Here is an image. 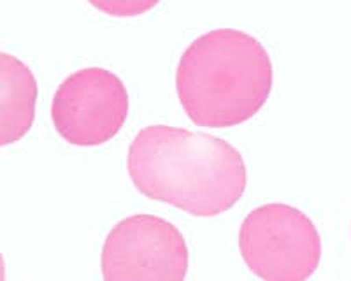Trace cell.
Returning <instances> with one entry per match:
<instances>
[{"label": "cell", "instance_id": "cell-1", "mask_svg": "<svg viewBox=\"0 0 351 281\" xmlns=\"http://www.w3.org/2000/svg\"><path fill=\"white\" fill-rule=\"evenodd\" d=\"M127 171L144 197L197 218L230 211L247 186L244 158L230 143L169 125L137 132L128 146Z\"/></svg>", "mask_w": 351, "mask_h": 281}, {"label": "cell", "instance_id": "cell-2", "mask_svg": "<svg viewBox=\"0 0 351 281\" xmlns=\"http://www.w3.org/2000/svg\"><path fill=\"white\" fill-rule=\"evenodd\" d=\"M274 67L256 37L216 28L190 42L176 69V93L192 123L230 129L252 120L267 104Z\"/></svg>", "mask_w": 351, "mask_h": 281}, {"label": "cell", "instance_id": "cell-3", "mask_svg": "<svg viewBox=\"0 0 351 281\" xmlns=\"http://www.w3.org/2000/svg\"><path fill=\"white\" fill-rule=\"evenodd\" d=\"M244 264L262 281H307L322 262V236L304 211L269 202L246 215L239 229Z\"/></svg>", "mask_w": 351, "mask_h": 281}, {"label": "cell", "instance_id": "cell-4", "mask_svg": "<svg viewBox=\"0 0 351 281\" xmlns=\"http://www.w3.org/2000/svg\"><path fill=\"white\" fill-rule=\"evenodd\" d=\"M100 269L104 281H184L190 252L174 223L155 215H132L106 236Z\"/></svg>", "mask_w": 351, "mask_h": 281}, {"label": "cell", "instance_id": "cell-5", "mask_svg": "<svg viewBox=\"0 0 351 281\" xmlns=\"http://www.w3.org/2000/svg\"><path fill=\"white\" fill-rule=\"evenodd\" d=\"M130 99L120 76L104 67H84L65 77L51 102L56 134L77 148H95L118 136Z\"/></svg>", "mask_w": 351, "mask_h": 281}, {"label": "cell", "instance_id": "cell-6", "mask_svg": "<svg viewBox=\"0 0 351 281\" xmlns=\"http://www.w3.org/2000/svg\"><path fill=\"white\" fill-rule=\"evenodd\" d=\"M0 145L23 139L36 120L37 81L34 73L11 53H0Z\"/></svg>", "mask_w": 351, "mask_h": 281}, {"label": "cell", "instance_id": "cell-7", "mask_svg": "<svg viewBox=\"0 0 351 281\" xmlns=\"http://www.w3.org/2000/svg\"><path fill=\"white\" fill-rule=\"evenodd\" d=\"M162 0H88L97 11L112 18H136L153 11Z\"/></svg>", "mask_w": 351, "mask_h": 281}]
</instances>
